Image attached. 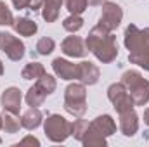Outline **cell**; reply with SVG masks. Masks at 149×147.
<instances>
[{"label": "cell", "instance_id": "obj_1", "mask_svg": "<svg viewBox=\"0 0 149 147\" xmlns=\"http://www.w3.org/2000/svg\"><path fill=\"white\" fill-rule=\"evenodd\" d=\"M85 45H87V50H90L104 64L113 62L118 55L116 37L99 24L90 30V33L87 35V40H85Z\"/></svg>", "mask_w": 149, "mask_h": 147}, {"label": "cell", "instance_id": "obj_2", "mask_svg": "<svg viewBox=\"0 0 149 147\" xmlns=\"http://www.w3.org/2000/svg\"><path fill=\"white\" fill-rule=\"evenodd\" d=\"M128 95L134 99L135 106H144L149 102V81L139 71H125L121 76Z\"/></svg>", "mask_w": 149, "mask_h": 147}, {"label": "cell", "instance_id": "obj_3", "mask_svg": "<svg viewBox=\"0 0 149 147\" xmlns=\"http://www.w3.org/2000/svg\"><path fill=\"white\" fill-rule=\"evenodd\" d=\"M64 109L74 118H81L87 112V88L83 83H71L66 87Z\"/></svg>", "mask_w": 149, "mask_h": 147}, {"label": "cell", "instance_id": "obj_4", "mask_svg": "<svg viewBox=\"0 0 149 147\" xmlns=\"http://www.w3.org/2000/svg\"><path fill=\"white\" fill-rule=\"evenodd\" d=\"M125 47L130 54L149 55V28L139 30L135 24H128L125 30Z\"/></svg>", "mask_w": 149, "mask_h": 147}, {"label": "cell", "instance_id": "obj_5", "mask_svg": "<svg viewBox=\"0 0 149 147\" xmlns=\"http://www.w3.org/2000/svg\"><path fill=\"white\" fill-rule=\"evenodd\" d=\"M43 130L49 140L64 142L71 135V123L66 118H63L61 114H50L43 123Z\"/></svg>", "mask_w": 149, "mask_h": 147}, {"label": "cell", "instance_id": "obj_6", "mask_svg": "<svg viewBox=\"0 0 149 147\" xmlns=\"http://www.w3.org/2000/svg\"><path fill=\"white\" fill-rule=\"evenodd\" d=\"M108 99L113 102V106H114V109H116L118 114L123 112V111L134 109V106H135L134 99L128 95V92H127V88H125L123 83H113V85H109V88H108Z\"/></svg>", "mask_w": 149, "mask_h": 147}, {"label": "cell", "instance_id": "obj_7", "mask_svg": "<svg viewBox=\"0 0 149 147\" xmlns=\"http://www.w3.org/2000/svg\"><path fill=\"white\" fill-rule=\"evenodd\" d=\"M123 19V10L118 3L114 2H104L102 3V12H101V17H99V26L106 28L108 31H113L120 26Z\"/></svg>", "mask_w": 149, "mask_h": 147}, {"label": "cell", "instance_id": "obj_8", "mask_svg": "<svg viewBox=\"0 0 149 147\" xmlns=\"http://www.w3.org/2000/svg\"><path fill=\"white\" fill-rule=\"evenodd\" d=\"M0 49L10 61H21L24 57V43L10 33H0Z\"/></svg>", "mask_w": 149, "mask_h": 147}, {"label": "cell", "instance_id": "obj_9", "mask_svg": "<svg viewBox=\"0 0 149 147\" xmlns=\"http://www.w3.org/2000/svg\"><path fill=\"white\" fill-rule=\"evenodd\" d=\"M52 69L61 80H78L80 78V68L78 64H73L66 59H54L52 61Z\"/></svg>", "mask_w": 149, "mask_h": 147}, {"label": "cell", "instance_id": "obj_10", "mask_svg": "<svg viewBox=\"0 0 149 147\" xmlns=\"http://www.w3.org/2000/svg\"><path fill=\"white\" fill-rule=\"evenodd\" d=\"M21 101H23V95H21V90L16 88V87H9L2 92V97H0V102H2V107L7 111H12L16 114H19L21 109Z\"/></svg>", "mask_w": 149, "mask_h": 147}, {"label": "cell", "instance_id": "obj_11", "mask_svg": "<svg viewBox=\"0 0 149 147\" xmlns=\"http://www.w3.org/2000/svg\"><path fill=\"white\" fill-rule=\"evenodd\" d=\"M120 130L125 137H132L139 130V116L134 109L120 112Z\"/></svg>", "mask_w": 149, "mask_h": 147}, {"label": "cell", "instance_id": "obj_12", "mask_svg": "<svg viewBox=\"0 0 149 147\" xmlns=\"http://www.w3.org/2000/svg\"><path fill=\"white\" fill-rule=\"evenodd\" d=\"M61 50H63L66 55H70V57H83V55L88 52L85 42L80 37H68L66 40H63Z\"/></svg>", "mask_w": 149, "mask_h": 147}, {"label": "cell", "instance_id": "obj_13", "mask_svg": "<svg viewBox=\"0 0 149 147\" xmlns=\"http://www.w3.org/2000/svg\"><path fill=\"white\" fill-rule=\"evenodd\" d=\"M92 130H95L97 133L104 135V137H109L116 132V125H114V119H113L109 114H102V116H97L90 125H88Z\"/></svg>", "mask_w": 149, "mask_h": 147}, {"label": "cell", "instance_id": "obj_14", "mask_svg": "<svg viewBox=\"0 0 149 147\" xmlns=\"http://www.w3.org/2000/svg\"><path fill=\"white\" fill-rule=\"evenodd\" d=\"M78 68H80V78L78 80L83 85H95L97 83L101 73H99V68L95 64H92L90 61H83L78 64Z\"/></svg>", "mask_w": 149, "mask_h": 147}, {"label": "cell", "instance_id": "obj_15", "mask_svg": "<svg viewBox=\"0 0 149 147\" xmlns=\"http://www.w3.org/2000/svg\"><path fill=\"white\" fill-rule=\"evenodd\" d=\"M61 3H63V0H43V3H42V17L47 23H56L57 17H59Z\"/></svg>", "mask_w": 149, "mask_h": 147}, {"label": "cell", "instance_id": "obj_16", "mask_svg": "<svg viewBox=\"0 0 149 147\" xmlns=\"http://www.w3.org/2000/svg\"><path fill=\"white\" fill-rule=\"evenodd\" d=\"M12 28H14L19 35H23V37H33L38 30L37 23L31 21L30 17H17V19H14Z\"/></svg>", "mask_w": 149, "mask_h": 147}, {"label": "cell", "instance_id": "obj_17", "mask_svg": "<svg viewBox=\"0 0 149 147\" xmlns=\"http://www.w3.org/2000/svg\"><path fill=\"white\" fill-rule=\"evenodd\" d=\"M42 112L38 107H30V109L26 111L24 114H23V118H21V125H23V128H26V130H35L38 128L40 125H42Z\"/></svg>", "mask_w": 149, "mask_h": 147}, {"label": "cell", "instance_id": "obj_18", "mask_svg": "<svg viewBox=\"0 0 149 147\" xmlns=\"http://www.w3.org/2000/svg\"><path fill=\"white\" fill-rule=\"evenodd\" d=\"M2 128L7 133H16V132H19V128H23V125H21V119L17 118L16 112L3 109V112H2Z\"/></svg>", "mask_w": 149, "mask_h": 147}, {"label": "cell", "instance_id": "obj_19", "mask_svg": "<svg viewBox=\"0 0 149 147\" xmlns=\"http://www.w3.org/2000/svg\"><path fill=\"white\" fill-rule=\"evenodd\" d=\"M81 144L85 147H104L108 142H106V137H104V135L97 133L95 130H92V128L88 126V130H87V133H85Z\"/></svg>", "mask_w": 149, "mask_h": 147}, {"label": "cell", "instance_id": "obj_20", "mask_svg": "<svg viewBox=\"0 0 149 147\" xmlns=\"http://www.w3.org/2000/svg\"><path fill=\"white\" fill-rule=\"evenodd\" d=\"M45 97H47V94L38 87L37 83L26 92V102H28V106H31V107H38V106H42L43 101H45Z\"/></svg>", "mask_w": 149, "mask_h": 147}, {"label": "cell", "instance_id": "obj_21", "mask_svg": "<svg viewBox=\"0 0 149 147\" xmlns=\"http://www.w3.org/2000/svg\"><path fill=\"white\" fill-rule=\"evenodd\" d=\"M43 74H45V68H43V64H40V62H30V64H26L24 69L21 71V76H23L24 80H38V78L43 76Z\"/></svg>", "mask_w": 149, "mask_h": 147}, {"label": "cell", "instance_id": "obj_22", "mask_svg": "<svg viewBox=\"0 0 149 147\" xmlns=\"http://www.w3.org/2000/svg\"><path fill=\"white\" fill-rule=\"evenodd\" d=\"M88 121L87 119H81V118H78L74 123H71V135H73L76 140H83V137H85V133H87V130H88Z\"/></svg>", "mask_w": 149, "mask_h": 147}, {"label": "cell", "instance_id": "obj_23", "mask_svg": "<svg viewBox=\"0 0 149 147\" xmlns=\"http://www.w3.org/2000/svg\"><path fill=\"white\" fill-rule=\"evenodd\" d=\"M63 28H64L66 31H70V33H76V31H80V30L83 28V19H81L78 14H71L70 17L64 19Z\"/></svg>", "mask_w": 149, "mask_h": 147}, {"label": "cell", "instance_id": "obj_24", "mask_svg": "<svg viewBox=\"0 0 149 147\" xmlns=\"http://www.w3.org/2000/svg\"><path fill=\"white\" fill-rule=\"evenodd\" d=\"M37 85L47 94V95H50V94H54L56 92V78L54 76H50V74H43V76H40L37 80Z\"/></svg>", "mask_w": 149, "mask_h": 147}, {"label": "cell", "instance_id": "obj_25", "mask_svg": "<svg viewBox=\"0 0 149 147\" xmlns=\"http://www.w3.org/2000/svg\"><path fill=\"white\" fill-rule=\"evenodd\" d=\"M54 49H56V42H54L52 38L43 37V38H40V40H38V43H37V52L40 54V55H49V54H50Z\"/></svg>", "mask_w": 149, "mask_h": 147}, {"label": "cell", "instance_id": "obj_26", "mask_svg": "<svg viewBox=\"0 0 149 147\" xmlns=\"http://www.w3.org/2000/svg\"><path fill=\"white\" fill-rule=\"evenodd\" d=\"M64 3H66V9L71 12V14H81L85 9H87V5H88V0H64Z\"/></svg>", "mask_w": 149, "mask_h": 147}, {"label": "cell", "instance_id": "obj_27", "mask_svg": "<svg viewBox=\"0 0 149 147\" xmlns=\"http://www.w3.org/2000/svg\"><path fill=\"white\" fill-rule=\"evenodd\" d=\"M12 23H14V16L10 9L3 2H0V26H12Z\"/></svg>", "mask_w": 149, "mask_h": 147}, {"label": "cell", "instance_id": "obj_28", "mask_svg": "<svg viewBox=\"0 0 149 147\" xmlns=\"http://www.w3.org/2000/svg\"><path fill=\"white\" fill-rule=\"evenodd\" d=\"M128 61L132 64H137L141 68H144L146 71H149V55H137V54H128Z\"/></svg>", "mask_w": 149, "mask_h": 147}, {"label": "cell", "instance_id": "obj_29", "mask_svg": "<svg viewBox=\"0 0 149 147\" xmlns=\"http://www.w3.org/2000/svg\"><path fill=\"white\" fill-rule=\"evenodd\" d=\"M17 146H40V142H38L35 137H26V139H23Z\"/></svg>", "mask_w": 149, "mask_h": 147}, {"label": "cell", "instance_id": "obj_30", "mask_svg": "<svg viewBox=\"0 0 149 147\" xmlns=\"http://www.w3.org/2000/svg\"><path fill=\"white\" fill-rule=\"evenodd\" d=\"M16 9H28L30 7V0H12Z\"/></svg>", "mask_w": 149, "mask_h": 147}, {"label": "cell", "instance_id": "obj_31", "mask_svg": "<svg viewBox=\"0 0 149 147\" xmlns=\"http://www.w3.org/2000/svg\"><path fill=\"white\" fill-rule=\"evenodd\" d=\"M42 3H43V0H30V10H38L40 7H42Z\"/></svg>", "mask_w": 149, "mask_h": 147}, {"label": "cell", "instance_id": "obj_32", "mask_svg": "<svg viewBox=\"0 0 149 147\" xmlns=\"http://www.w3.org/2000/svg\"><path fill=\"white\" fill-rule=\"evenodd\" d=\"M104 2H108V0H88L90 5H102Z\"/></svg>", "mask_w": 149, "mask_h": 147}, {"label": "cell", "instance_id": "obj_33", "mask_svg": "<svg viewBox=\"0 0 149 147\" xmlns=\"http://www.w3.org/2000/svg\"><path fill=\"white\" fill-rule=\"evenodd\" d=\"M144 123H146V125L149 126V107L144 111Z\"/></svg>", "mask_w": 149, "mask_h": 147}, {"label": "cell", "instance_id": "obj_34", "mask_svg": "<svg viewBox=\"0 0 149 147\" xmlns=\"http://www.w3.org/2000/svg\"><path fill=\"white\" fill-rule=\"evenodd\" d=\"M3 74V64H2V61H0V76Z\"/></svg>", "mask_w": 149, "mask_h": 147}, {"label": "cell", "instance_id": "obj_35", "mask_svg": "<svg viewBox=\"0 0 149 147\" xmlns=\"http://www.w3.org/2000/svg\"><path fill=\"white\" fill-rule=\"evenodd\" d=\"M0 130H2V114H0Z\"/></svg>", "mask_w": 149, "mask_h": 147}, {"label": "cell", "instance_id": "obj_36", "mask_svg": "<svg viewBox=\"0 0 149 147\" xmlns=\"http://www.w3.org/2000/svg\"><path fill=\"white\" fill-rule=\"evenodd\" d=\"M0 144H2V139H0Z\"/></svg>", "mask_w": 149, "mask_h": 147}]
</instances>
